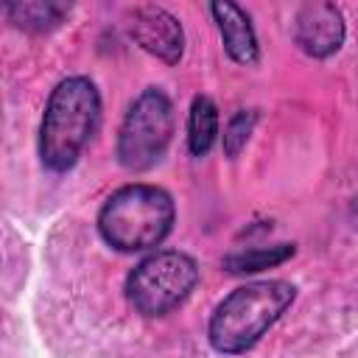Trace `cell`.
Masks as SVG:
<instances>
[{
	"instance_id": "3",
	"label": "cell",
	"mask_w": 358,
	"mask_h": 358,
	"mask_svg": "<svg viewBox=\"0 0 358 358\" xmlns=\"http://www.w3.org/2000/svg\"><path fill=\"white\" fill-rule=\"evenodd\" d=\"M171 227L173 199L157 185H126L98 213V232L117 252L151 249L165 241Z\"/></svg>"
},
{
	"instance_id": "2",
	"label": "cell",
	"mask_w": 358,
	"mask_h": 358,
	"mask_svg": "<svg viewBox=\"0 0 358 358\" xmlns=\"http://www.w3.org/2000/svg\"><path fill=\"white\" fill-rule=\"evenodd\" d=\"M294 296L296 288L285 280H260L235 288L218 302L210 316V344L224 355L252 350L263 338V333L285 313Z\"/></svg>"
},
{
	"instance_id": "8",
	"label": "cell",
	"mask_w": 358,
	"mask_h": 358,
	"mask_svg": "<svg viewBox=\"0 0 358 358\" xmlns=\"http://www.w3.org/2000/svg\"><path fill=\"white\" fill-rule=\"evenodd\" d=\"M210 14L215 17V25L221 31V39H224V50L229 53L232 62L238 64H255L260 50H257V36H255V28H252V20L249 14L224 0V3H213L210 6Z\"/></svg>"
},
{
	"instance_id": "1",
	"label": "cell",
	"mask_w": 358,
	"mask_h": 358,
	"mask_svg": "<svg viewBox=\"0 0 358 358\" xmlns=\"http://www.w3.org/2000/svg\"><path fill=\"white\" fill-rule=\"evenodd\" d=\"M101 117V95L84 76L59 81L39 126V157L50 171H67L87 148Z\"/></svg>"
},
{
	"instance_id": "6",
	"label": "cell",
	"mask_w": 358,
	"mask_h": 358,
	"mask_svg": "<svg viewBox=\"0 0 358 358\" xmlns=\"http://www.w3.org/2000/svg\"><path fill=\"white\" fill-rule=\"evenodd\" d=\"M129 34L143 50L162 59L165 64H176L182 59L185 31L179 20L162 6H137L129 14Z\"/></svg>"
},
{
	"instance_id": "7",
	"label": "cell",
	"mask_w": 358,
	"mask_h": 358,
	"mask_svg": "<svg viewBox=\"0 0 358 358\" xmlns=\"http://www.w3.org/2000/svg\"><path fill=\"white\" fill-rule=\"evenodd\" d=\"M294 42L313 59L336 53L344 42V17L333 3H305L294 17Z\"/></svg>"
},
{
	"instance_id": "9",
	"label": "cell",
	"mask_w": 358,
	"mask_h": 358,
	"mask_svg": "<svg viewBox=\"0 0 358 358\" xmlns=\"http://www.w3.org/2000/svg\"><path fill=\"white\" fill-rule=\"evenodd\" d=\"M218 137V109L207 95H196L187 117V145L196 157H204Z\"/></svg>"
},
{
	"instance_id": "5",
	"label": "cell",
	"mask_w": 358,
	"mask_h": 358,
	"mask_svg": "<svg viewBox=\"0 0 358 358\" xmlns=\"http://www.w3.org/2000/svg\"><path fill=\"white\" fill-rule=\"evenodd\" d=\"M173 134V106L162 90H145L129 106L117 131V159L126 171L154 168Z\"/></svg>"
},
{
	"instance_id": "10",
	"label": "cell",
	"mask_w": 358,
	"mask_h": 358,
	"mask_svg": "<svg viewBox=\"0 0 358 358\" xmlns=\"http://www.w3.org/2000/svg\"><path fill=\"white\" fill-rule=\"evenodd\" d=\"M6 17L25 31H50L62 22V17L67 14V6L62 3H50V0H34V3H8L3 6Z\"/></svg>"
},
{
	"instance_id": "11",
	"label": "cell",
	"mask_w": 358,
	"mask_h": 358,
	"mask_svg": "<svg viewBox=\"0 0 358 358\" xmlns=\"http://www.w3.org/2000/svg\"><path fill=\"white\" fill-rule=\"evenodd\" d=\"M294 255V243H277V246H255L246 252H235L224 257V268L232 274H252V271H263L271 266L285 263Z\"/></svg>"
},
{
	"instance_id": "4",
	"label": "cell",
	"mask_w": 358,
	"mask_h": 358,
	"mask_svg": "<svg viewBox=\"0 0 358 358\" xmlns=\"http://www.w3.org/2000/svg\"><path fill=\"white\" fill-rule=\"evenodd\" d=\"M199 280V266L185 252H154L126 277V299L143 316H165L187 299Z\"/></svg>"
},
{
	"instance_id": "12",
	"label": "cell",
	"mask_w": 358,
	"mask_h": 358,
	"mask_svg": "<svg viewBox=\"0 0 358 358\" xmlns=\"http://www.w3.org/2000/svg\"><path fill=\"white\" fill-rule=\"evenodd\" d=\"M255 123H257V112L255 109H241V112H235L229 117V123L224 129V154L227 157H238L241 154V148L246 145Z\"/></svg>"
}]
</instances>
